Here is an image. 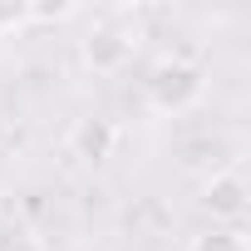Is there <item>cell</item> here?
I'll list each match as a JSON object with an SVG mask.
<instances>
[{"label":"cell","instance_id":"obj_1","mask_svg":"<svg viewBox=\"0 0 251 251\" xmlns=\"http://www.w3.org/2000/svg\"><path fill=\"white\" fill-rule=\"evenodd\" d=\"M143 94H148V108H153V113H187V108L207 94V74H202V64L173 54V59H158V64L148 69Z\"/></svg>","mask_w":251,"mask_h":251},{"label":"cell","instance_id":"obj_2","mask_svg":"<svg viewBox=\"0 0 251 251\" xmlns=\"http://www.w3.org/2000/svg\"><path fill=\"white\" fill-rule=\"evenodd\" d=\"M202 212L212 217V226H241L251 212V187L241 177V168H222L207 177L202 187Z\"/></svg>","mask_w":251,"mask_h":251},{"label":"cell","instance_id":"obj_3","mask_svg":"<svg viewBox=\"0 0 251 251\" xmlns=\"http://www.w3.org/2000/svg\"><path fill=\"white\" fill-rule=\"evenodd\" d=\"M133 50H138L133 30H123V25H113V20L94 25V30L79 40V59H84L94 74H118V69H128Z\"/></svg>","mask_w":251,"mask_h":251},{"label":"cell","instance_id":"obj_4","mask_svg":"<svg viewBox=\"0 0 251 251\" xmlns=\"http://www.w3.org/2000/svg\"><path fill=\"white\" fill-rule=\"evenodd\" d=\"M69 148H74V158H84V163H108L113 148H118V128H113V118H99V113L79 118L74 128H69Z\"/></svg>","mask_w":251,"mask_h":251},{"label":"cell","instance_id":"obj_5","mask_svg":"<svg viewBox=\"0 0 251 251\" xmlns=\"http://www.w3.org/2000/svg\"><path fill=\"white\" fill-rule=\"evenodd\" d=\"M182 251H251V246H246L241 226H207V231L187 236V246H182Z\"/></svg>","mask_w":251,"mask_h":251},{"label":"cell","instance_id":"obj_6","mask_svg":"<svg viewBox=\"0 0 251 251\" xmlns=\"http://www.w3.org/2000/svg\"><path fill=\"white\" fill-rule=\"evenodd\" d=\"M74 15H79L74 0H30V25H64Z\"/></svg>","mask_w":251,"mask_h":251},{"label":"cell","instance_id":"obj_7","mask_svg":"<svg viewBox=\"0 0 251 251\" xmlns=\"http://www.w3.org/2000/svg\"><path fill=\"white\" fill-rule=\"evenodd\" d=\"M30 25V0H0V35H20Z\"/></svg>","mask_w":251,"mask_h":251},{"label":"cell","instance_id":"obj_8","mask_svg":"<svg viewBox=\"0 0 251 251\" xmlns=\"http://www.w3.org/2000/svg\"><path fill=\"white\" fill-rule=\"evenodd\" d=\"M5 251H40V241H35V236H10Z\"/></svg>","mask_w":251,"mask_h":251}]
</instances>
